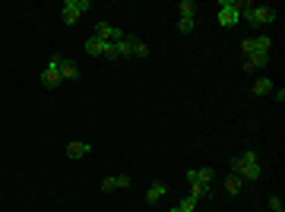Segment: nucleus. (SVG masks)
Segmentation results:
<instances>
[{
    "mask_svg": "<svg viewBox=\"0 0 285 212\" xmlns=\"http://www.w3.org/2000/svg\"><path fill=\"white\" fill-rule=\"evenodd\" d=\"M117 187H130V177H127V174H117Z\"/></svg>",
    "mask_w": 285,
    "mask_h": 212,
    "instance_id": "nucleus-24",
    "label": "nucleus"
},
{
    "mask_svg": "<svg viewBox=\"0 0 285 212\" xmlns=\"http://www.w3.org/2000/svg\"><path fill=\"white\" fill-rule=\"evenodd\" d=\"M270 209H273V212H285V206H282L279 197H270Z\"/></svg>",
    "mask_w": 285,
    "mask_h": 212,
    "instance_id": "nucleus-23",
    "label": "nucleus"
},
{
    "mask_svg": "<svg viewBox=\"0 0 285 212\" xmlns=\"http://www.w3.org/2000/svg\"><path fill=\"white\" fill-rule=\"evenodd\" d=\"M270 45H273L270 35H257V38H247L241 48H244V54L250 57V54H270Z\"/></svg>",
    "mask_w": 285,
    "mask_h": 212,
    "instance_id": "nucleus-6",
    "label": "nucleus"
},
{
    "mask_svg": "<svg viewBox=\"0 0 285 212\" xmlns=\"http://www.w3.org/2000/svg\"><path fill=\"white\" fill-rule=\"evenodd\" d=\"M238 10H241V19H247L250 25H270L279 16L273 6H254V3H244V0H238Z\"/></svg>",
    "mask_w": 285,
    "mask_h": 212,
    "instance_id": "nucleus-1",
    "label": "nucleus"
},
{
    "mask_svg": "<svg viewBox=\"0 0 285 212\" xmlns=\"http://www.w3.org/2000/svg\"><path fill=\"white\" fill-rule=\"evenodd\" d=\"M101 190H105V193L117 190V177H105V181H101Z\"/></svg>",
    "mask_w": 285,
    "mask_h": 212,
    "instance_id": "nucleus-22",
    "label": "nucleus"
},
{
    "mask_svg": "<svg viewBox=\"0 0 285 212\" xmlns=\"http://www.w3.org/2000/svg\"><path fill=\"white\" fill-rule=\"evenodd\" d=\"M266 64H270V54H250L247 61H244V70L254 73V70H263Z\"/></svg>",
    "mask_w": 285,
    "mask_h": 212,
    "instance_id": "nucleus-10",
    "label": "nucleus"
},
{
    "mask_svg": "<svg viewBox=\"0 0 285 212\" xmlns=\"http://www.w3.org/2000/svg\"><path fill=\"white\" fill-rule=\"evenodd\" d=\"M225 190L231 193V197H238V193L244 190V181H241L238 174H228V177H225Z\"/></svg>",
    "mask_w": 285,
    "mask_h": 212,
    "instance_id": "nucleus-13",
    "label": "nucleus"
},
{
    "mask_svg": "<svg viewBox=\"0 0 285 212\" xmlns=\"http://www.w3.org/2000/svg\"><path fill=\"white\" fill-rule=\"evenodd\" d=\"M193 29H196V22H193V19H178V32H181V35H190Z\"/></svg>",
    "mask_w": 285,
    "mask_h": 212,
    "instance_id": "nucleus-20",
    "label": "nucleus"
},
{
    "mask_svg": "<svg viewBox=\"0 0 285 212\" xmlns=\"http://www.w3.org/2000/svg\"><path fill=\"white\" fill-rule=\"evenodd\" d=\"M273 86H276V82L263 76V79H257V82H254V95H270V92H273Z\"/></svg>",
    "mask_w": 285,
    "mask_h": 212,
    "instance_id": "nucleus-17",
    "label": "nucleus"
},
{
    "mask_svg": "<svg viewBox=\"0 0 285 212\" xmlns=\"http://www.w3.org/2000/svg\"><path fill=\"white\" fill-rule=\"evenodd\" d=\"M89 152H92L89 142H70V146H67V155H70V158H86Z\"/></svg>",
    "mask_w": 285,
    "mask_h": 212,
    "instance_id": "nucleus-11",
    "label": "nucleus"
},
{
    "mask_svg": "<svg viewBox=\"0 0 285 212\" xmlns=\"http://www.w3.org/2000/svg\"><path fill=\"white\" fill-rule=\"evenodd\" d=\"M178 13H181V19H193L196 3H193V0H181V3H178Z\"/></svg>",
    "mask_w": 285,
    "mask_h": 212,
    "instance_id": "nucleus-15",
    "label": "nucleus"
},
{
    "mask_svg": "<svg viewBox=\"0 0 285 212\" xmlns=\"http://www.w3.org/2000/svg\"><path fill=\"white\" fill-rule=\"evenodd\" d=\"M95 35H98L101 41H120V38L127 35V32H124V29H117V25H108V22H98V25H95Z\"/></svg>",
    "mask_w": 285,
    "mask_h": 212,
    "instance_id": "nucleus-8",
    "label": "nucleus"
},
{
    "mask_svg": "<svg viewBox=\"0 0 285 212\" xmlns=\"http://www.w3.org/2000/svg\"><path fill=\"white\" fill-rule=\"evenodd\" d=\"M209 181H212V168H193V171H187L190 187H209Z\"/></svg>",
    "mask_w": 285,
    "mask_h": 212,
    "instance_id": "nucleus-7",
    "label": "nucleus"
},
{
    "mask_svg": "<svg viewBox=\"0 0 285 212\" xmlns=\"http://www.w3.org/2000/svg\"><path fill=\"white\" fill-rule=\"evenodd\" d=\"M165 193H168V187H165V184H162V181H155L152 187L146 190V200H149V203H159L162 197H165Z\"/></svg>",
    "mask_w": 285,
    "mask_h": 212,
    "instance_id": "nucleus-12",
    "label": "nucleus"
},
{
    "mask_svg": "<svg viewBox=\"0 0 285 212\" xmlns=\"http://www.w3.org/2000/svg\"><path fill=\"white\" fill-rule=\"evenodd\" d=\"M171 212H196V200H190V197H184V200H181V203H178V206L171 209Z\"/></svg>",
    "mask_w": 285,
    "mask_h": 212,
    "instance_id": "nucleus-19",
    "label": "nucleus"
},
{
    "mask_svg": "<svg viewBox=\"0 0 285 212\" xmlns=\"http://www.w3.org/2000/svg\"><path fill=\"white\" fill-rule=\"evenodd\" d=\"M238 177L241 181H260V162H257L254 152L238 155Z\"/></svg>",
    "mask_w": 285,
    "mask_h": 212,
    "instance_id": "nucleus-2",
    "label": "nucleus"
},
{
    "mask_svg": "<svg viewBox=\"0 0 285 212\" xmlns=\"http://www.w3.org/2000/svg\"><path fill=\"white\" fill-rule=\"evenodd\" d=\"M130 45H133V57H149V48H146L136 35H130Z\"/></svg>",
    "mask_w": 285,
    "mask_h": 212,
    "instance_id": "nucleus-18",
    "label": "nucleus"
},
{
    "mask_svg": "<svg viewBox=\"0 0 285 212\" xmlns=\"http://www.w3.org/2000/svg\"><path fill=\"white\" fill-rule=\"evenodd\" d=\"M60 61H64V57H51V64L45 67V73H41V86H48V89L60 86Z\"/></svg>",
    "mask_w": 285,
    "mask_h": 212,
    "instance_id": "nucleus-5",
    "label": "nucleus"
},
{
    "mask_svg": "<svg viewBox=\"0 0 285 212\" xmlns=\"http://www.w3.org/2000/svg\"><path fill=\"white\" fill-rule=\"evenodd\" d=\"M105 48H108V41H101L98 35L86 38V54H92V57H101V54H105Z\"/></svg>",
    "mask_w": 285,
    "mask_h": 212,
    "instance_id": "nucleus-9",
    "label": "nucleus"
},
{
    "mask_svg": "<svg viewBox=\"0 0 285 212\" xmlns=\"http://www.w3.org/2000/svg\"><path fill=\"white\" fill-rule=\"evenodd\" d=\"M89 6H92L89 0H67V3H64V22H67V25H73L86 10H89Z\"/></svg>",
    "mask_w": 285,
    "mask_h": 212,
    "instance_id": "nucleus-4",
    "label": "nucleus"
},
{
    "mask_svg": "<svg viewBox=\"0 0 285 212\" xmlns=\"http://www.w3.org/2000/svg\"><path fill=\"white\" fill-rule=\"evenodd\" d=\"M117 48V57H133V45H130V35H124L120 41H114Z\"/></svg>",
    "mask_w": 285,
    "mask_h": 212,
    "instance_id": "nucleus-14",
    "label": "nucleus"
},
{
    "mask_svg": "<svg viewBox=\"0 0 285 212\" xmlns=\"http://www.w3.org/2000/svg\"><path fill=\"white\" fill-rule=\"evenodd\" d=\"M206 193H209V187H190V200H196V203H200V200L206 197Z\"/></svg>",
    "mask_w": 285,
    "mask_h": 212,
    "instance_id": "nucleus-21",
    "label": "nucleus"
},
{
    "mask_svg": "<svg viewBox=\"0 0 285 212\" xmlns=\"http://www.w3.org/2000/svg\"><path fill=\"white\" fill-rule=\"evenodd\" d=\"M76 76H80V70H76L70 61H60V82H64V79H76Z\"/></svg>",
    "mask_w": 285,
    "mask_h": 212,
    "instance_id": "nucleus-16",
    "label": "nucleus"
},
{
    "mask_svg": "<svg viewBox=\"0 0 285 212\" xmlns=\"http://www.w3.org/2000/svg\"><path fill=\"white\" fill-rule=\"evenodd\" d=\"M241 22V10H238V0H222L219 3V25H225V29H231V25Z\"/></svg>",
    "mask_w": 285,
    "mask_h": 212,
    "instance_id": "nucleus-3",
    "label": "nucleus"
}]
</instances>
